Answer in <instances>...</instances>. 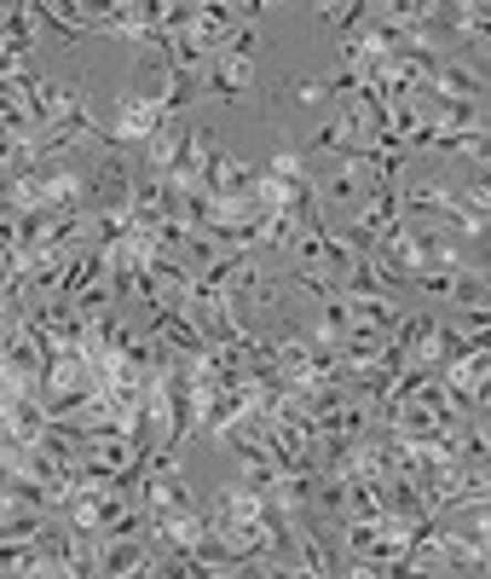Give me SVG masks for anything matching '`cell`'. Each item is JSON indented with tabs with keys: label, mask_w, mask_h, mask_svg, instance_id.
<instances>
[{
	"label": "cell",
	"mask_w": 491,
	"mask_h": 579,
	"mask_svg": "<svg viewBox=\"0 0 491 579\" xmlns=\"http://www.w3.org/2000/svg\"><path fill=\"white\" fill-rule=\"evenodd\" d=\"M179 116L163 111V99L157 93H145V99H122V116H116V128H111V145H150L157 134H168Z\"/></svg>",
	"instance_id": "cell-1"
},
{
	"label": "cell",
	"mask_w": 491,
	"mask_h": 579,
	"mask_svg": "<svg viewBox=\"0 0 491 579\" xmlns=\"http://www.w3.org/2000/svg\"><path fill=\"white\" fill-rule=\"evenodd\" d=\"M254 174L249 163H238V157H226V151H215L209 139H202V186H209L215 197H254Z\"/></svg>",
	"instance_id": "cell-2"
},
{
	"label": "cell",
	"mask_w": 491,
	"mask_h": 579,
	"mask_svg": "<svg viewBox=\"0 0 491 579\" xmlns=\"http://www.w3.org/2000/svg\"><path fill=\"white\" fill-rule=\"evenodd\" d=\"M422 93H439V99H485L480 75H474V70H462V64H451V59H439V64H433V75H428V87H422Z\"/></svg>",
	"instance_id": "cell-3"
},
{
	"label": "cell",
	"mask_w": 491,
	"mask_h": 579,
	"mask_svg": "<svg viewBox=\"0 0 491 579\" xmlns=\"http://www.w3.org/2000/svg\"><path fill=\"white\" fill-rule=\"evenodd\" d=\"M30 41H35V7H7V70H23L30 59Z\"/></svg>",
	"instance_id": "cell-4"
},
{
	"label": "cell",
	"mask_w": 491,
	"mask_h": 579,
	"mask_svg": "<svg viewBox=\"0 0 491 579\" xmlns=\"http://www.w3.org/2000/svg\"><path fill=\"white\" fill-rule=\"evenodd\" d=\"M342 301H347V313H353L358 324H376V331H394V324L405 319L394 296H342Z\"/></svg>",
	"instance_id": "cell-5"
},
{
	"label": "cell",
	"mask_w": 491,
	"mask_h": 579,
	"mask_svg": "<svg viewBox=\"0 0 491 579\" xmlns=\"http://www.w3.org/2000/svg\"><path fill=\"white\" fill-rule=\"evenodd\" d=\"M330 192L335 197H358V192H365V163H342V174H335Z\"/></svg>",
	"instance_id": "cell-6"
},
{
	"label": "cell",
	"mask_w": 491,
	"mask_h": 579,
	"mask_svg": "<svg viewBox=\"0 0 491 579\" xmlns=\"http://www.w3.org/2000/svg\"><path fill=\"white\" fill-rule=\"evenodd\" d=\"M318 12H324L330 30H358V18H365L370 7H358V0H353V7H318Z\"/></svg>",
	"instance_id": "cell-7"
},
{
	"label": "cell",
	"mask_w": 491,
	"mask_h": 579,
	"mask_svg": "<svg viewBox=\"0 0 491 579\" xmlns=\"http://www.w3.org/2000/svg\"><path fill=\"white\" fill-rule=\"evenodd\" d=\"M267 174H272V180H283V186H295L301 180V157H295V151H278V157L267 163Z\"/></svg>",
	"instance_id": "cell-8"
},
{
	"label": "cell",
	"mask_w": 491,
	"mask_h": 579,
	"mask_svg": "<svg viewBox=\"0 0 491 579\" xmlns=\"http://www.w3.org/2000/svg\"><path fill=\"white\" fill-rule=\"evenodd\" d=\"M295 99H301V105H318V99H330V82H301Z\"/></svg>",
	"instance_id": "cell-9"
}]
</instances>
